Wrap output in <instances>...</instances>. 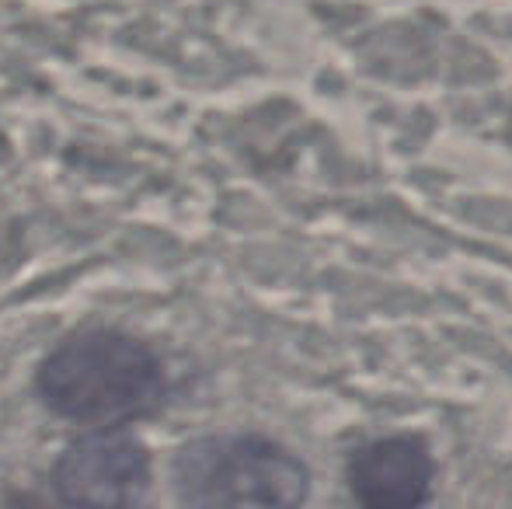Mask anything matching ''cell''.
I'll use <instances>...</instances> for the list:
<instances>
[{
  "instance_id": "3",
  "label": "cell",
  "mask_w": 512,
  "mask_h": 509,
  "mask_svg": "<svg viewBox=\"0 0 512 509\" xmlns=\"http://www.w3.org/2000/svg\"><path fill=\"white\" fill-rule=\"evenodd\" d=\"M150 489V454L133 433L102 429L81 436L56 464V492L63 503L136 506Z\"/></svg>"
},
{
  "instance_id": "2",
  "label": "cell",
  "mask_w": 512,
  "mask_h": 509,
  "mask_svg": "<svg viewBox=\"0 0 512 509\" xmlns=\"http://www.w3.org/2000/svg\"><path fill=\"white\" fill-rule=\"evenodd\" d=\"M171 478L185 506H300L310 489L304 461L251 433L185 443Z\"/></svg>"
},
{
  "instance_id": "4",
  "label": "cell",
  "mask_w": 512,
  "mask_h": 509,
  "mask_svg": "<svg viewBox=\"0 0 512 509\" xmlns=\"http://www.w3.org/2000/svg\"><path fill=\"white\" fill-rule=\"evenodd\" d=\"M436 464L415 436H387L356 450L349 461V485L363 506L411 509L429 499Z\"/></svg>"
},
{
  "instance_id": "1",
  "label": "cell",
  "mask_w": 512,
  "mask_h": 509,
  "mask_svg": "<svg viewBox=\"0 0 512 509\" xmlns=\"http://www.w3.org/2000/svg\"><path fill=\"white\" fill-rule=\"evenodd\" d=\"M39 394L70 422H122L164 398V367L129 335H77L42 363Z\"/></svg>"
}]
</instances>
